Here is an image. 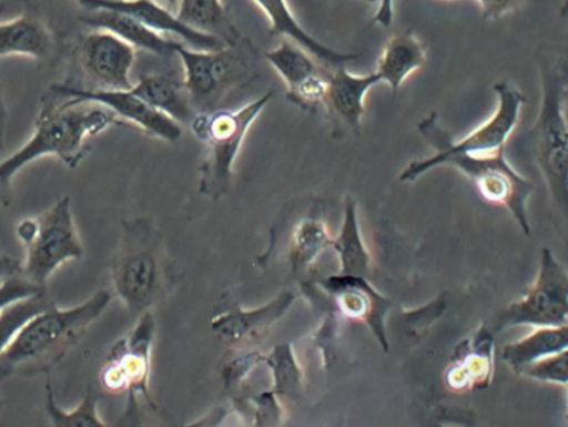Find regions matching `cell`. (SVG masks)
I'll use <instances>...</instances> for the list:
<instances>
[{
	"instance_id": "cell-1",
	"label": "cell",
	"mask_w": 568,
	"mask_h": 427,
	"mask_svg": "<svg viewBox=\"0 0 568 427\" xmlns=\"http://www.w3.org/2000/svg\"><path fill=\"white\" fill-rule=\"evenodd\" d=\"M112 125H125L106 108L80 102L47 91L30 138L0 162V200L11 201L12 177L27 164L42 156H55L74 169L89 152L87 140Z\"/></svg>"
},
{
	"instance_id": "cell-2",
	"label": "cell",
	"mask_w": 568,
	"mask_h": 427,
	"mask_svg": "<svg viewBox=\"0 0 568 427\" xmlns=\"http://www.w3.org/2000/svg\"><path fill=\"white\" fill-rule=\"evenodd\" d=\"M111 299L106 291L73 307L55 304L34 315L0 353V384L13 376L49 375L82 339Z\"/></svg>"
},
{
	"instance_id": "cell-3",
	"label": "cell",
	"mask_w": 568,
	"mask_h": 427,
	"mask_svg": "<svg viewBox=\"0 0 568 427\" xmlns=\"http://www.w3.org/2000/svg\"><path fill=\"white\" fill-rule=\"evenodd\" d=\"M417 130L434 153L407 164L398 176L399 181L413 182L438 166L453 167L475 184L483 199L506 207L523 232L529 234L527 202L534 184L510 165L505 150L496 152L450 150L435 134L426 116L417 123Z\"/></svg>"
},
{
	"instance_id": "cell-4",
	"label": "cell",
	"mask_w": 568,
	"mask_h": 427,
	"mask_svg": "<svg viewBox=\"0 0 568 427\" xmlns=\"http://www.w3.org/2000/svg\"><path fill=\"white\" fill-rule=\"evenodd\" d=\"M541 100L530 130L536 163L552 199L567 204L568 131L566 119V62L545 52L537 55Z\"/></svg>"
},
{
	"instance_id": "cell-5",
	"label": "cell",
	"mask_w": 568,
	"mask_h": 427,
	"mask_svg": "<svg viewBox=\"0 0 568 427\" xmlns=\"http://www.w3.org/2000/svg\"><path fill=\"white\" fill-rule=\"evenodd\" d=\"M273 95L274 90H268L237 110L196 112L190 121L192 133L205 144L199 167V191L203 195L219 200L227 192L245 135Z\"/></svg>"
},
{
	"instance_id": "cell-6",
	"label": "cell",
	"mask_w": 568,
	"mask_h": 427,
	"mask_svg": "<svg viewBox=\"0 0 568 427\" xmlns=\"http://www.w3.org/2000/svg\"><path fill=\"white\" fill-rule=\"evenodd\" d=\"M175 54L184 71L183 88L196 112L212 111L231 90L254 79L256 51L247 39L216 50L179 43Z\"/></svg>"
},
{
	"instance_id": "cell-7",
	"label": "cell",
	"mask_w": 568,
	"mask_h": 427,
	"mask_svg": "<svg viewBox=\"0 0 568 427\" xmlns=\"http://www.w3.org/2000/svg\"><path fill=\"white\" fill-rule=\"evenodd\" d=\"M17 235L26 252L21 275L43 289L59 266L80 260L83 254L69 196L61 197L38 216L22 220Z\"/></svg>"
},
{
	"instance_id": "cell-8",
	"label": "cell",
	"mask_w": 568,
	"mask_h": 427,
	"mask_svg": "<svg viewBox=\"0 0 568 427\" xmlns=\"http://www.w3.org/2000/svg\"><path fill=\"white\" fill-rule=\"evenodd\" d=\"M568 275L548 247L541 251L540 266L534 283L521 298L509 305L499 317V328L514 325H567Z\"/></svg>"
},
{
	"instance_id": "cell-9",
	"label": "cell",
	"mask_w": 568,
	"mask_h": 427,
	"mask_svg": "<svg viewBox=\"0 0 568 427\" xmlns=\"http://www.w3.org/2000/svg\"><path fill=\"white\" fill-rule=\"evenodd\" d=\"M135 51L113 33L94 29L80 37L73 55L80 72L91 83L87 89L130 90Z\"/></svg>"
},
{
	"instance_id": "cell-10",
	"label": "cell",
	"mask_w": 568,
	"mask_h": 427,
	"mask_svg": "<svg viewBox=\"0 0 568 427\" xmlns=\"http://www.w3.org/2000/svg\"><path fill=\"white\" fill-rule=\"evenodd\" d=\"M493 90L497 98L494 112L462 139L453 138L439 122L436 112L429 113L434 132L448 149L460 152H496L506 149V143L518 124L526 99L508 81L496 82Z\"/></svg>"
},
{
	"instance_id": "cell-11",
	"label": "cell",
	"mask_w": 568,
	"mask_h": 427,
	"mask_svg": "<svg viewBox=\"0 0 568 427\" xmlns=\"http://www.w3.org/2000/svg\"><path fill=\"white\" fill-rule=\"evenodd\" d=\"M48 91L75 101L100 104L125 125H134L162 141L174 143L182 136L180 123L149 105L131 90L87 89L70 82H60L52 84Z\"/></svg>"
},
{
	"instance_id": "cell-12",
	"label": "cell",
	"mask_w": 568,
	"mask_h": 427,
	"mask_svg": "<svg viewBox=\"0 0 568 427\" xmlns=\"http://www.w3.org/2000/svg\"><path fill=\"white\" fill-rule=\"evenodd\" d=\"M87 11L109 10L126 14L159 33L174 34L194 49L216 50L226 45L220 38L197 31L155 0H74Z\"/></svg>"
},
{
	"instance_id": "cell-13",
	"label": "cell",
	"mask_w": 568,
	"mask_h": 427,
	"mask_svg": "<svg viewBox=\"0 0 568 427\" xmlns=\"http://www.w3.org/2000/svg\"><path fill=\"white\" fill-rule=\"evenodd\" d=\"M378 83L375 71L354 74L345 65H339L329 73L323 108L354 134H359L366 95Z\"/></svg>"
},
{
	"instance_id": "cell-14",
	"label": "cell",
	"mask_w": 568,
	"mask_h": 427,
	"mask_svg": "<svg viewBox=\"0 0 568 427\" xmlns=\"http://www.w3.org/2000/svg\"><path fill=\"white\" fill-rule=\"evenodd\" d=\"M324 285L339 294L344 311L353 317L365 321L379 344L387 350L384 317L390 305L389 301L378 294L364 276L339 274L325 281Z\"/></svg>"
},
{
	"instance_id": "cell-15",
	"label": "cell",
	"mask_w": 568,
	"mask_h": 427,
	"mask_svg": "<svg viewBox=\"0 0 568 427\" xmlns=\"http://www.w3.org/2000/svg\"><path fill=\"white\" fill-rule=\"evenodd\" d=\"M270 21V33L301 47L329 70L356 60L357 54L336 51L313 38L295 19L286 0H252Z\"/></svg>"
},
{
	"instance_id": "cell-16",
	"label": "cell",
	"mask_w": 568,
	"mask_h": 427,
	"mask_svg": "<svg viewBox=\"0 0 568 427\" xmlns=\"http://www.w3.org/2000/svg\"><path fill=\"white\" fill-rule=\"evenodd\" d=\"M54 47L52 31L34 13L24 12L0 22V58L23 55L47 60L53 54Z\"/></svg>"
},
{
	"instance_id": "cell-17",
	"label": "cell",
	"mask_w": 568,
	"mask_h": 427,
	"mask_svg": "<svg viewBox=\"0 0 568 427\" xmlns=\"http://www.w3.org/2000/svg\"><path fill=\"white\" fill-rule=\"evenodd\" d=\"M79 19L89 27L113 33L135 50H145L159 57L175 54V47L180 43L164 38L162 33L120 12L93 10Z\"/></svg>"
},
{
	"instance_id": "cell-18",
	"label": "cell",
	"mask_w": 568,
	"mask_h": 427,
	"mask_svg": "<svg viewBox=\"0 0 568 427\" xmlns=\"http://www.w3.org/2000/svg\"><path fill=\"white\" fill-rule=\"evenodd\" d=\"M426 50L420 39L410 30L392 35L382 50L375 73L379 82L396 94L415 71L424 67Z\"/></svg>"
},
{
	"instance_id": "cell-19",
	"label": "cell",
	"mask_w": 568,
	"mask_h": 427,
	"mask_svg": "<svg viewBox=\"0 0 568 427\" xmlns=\"http://www.w3.org/2000/svg\"><path fill=\"white\" fill-rule=\"evenodd\" d=\"M130 90L180 124H189L196 113L183 84L168 75L145 74Z\"/></svg>"
},
{
	"instance_id": "cell-20",
	"label": "cell",
	"mask_w": 568,
	"mask_h": 427,
	"mask_svg": "<svg viewBox=\"0 0 568 427\" xmlns=\"http://www.w3.org/2000/svg\"><path fill=\"white\" fill-rule=\"evenodd\" d=\"M176 18L184 24L220 38L226 45L243 39L222 0H178Z\"/></svg>"
},
{
	"instance_id": "cell-21",
	"label": "cell",
	"mask_w": 568,
	"mask_h": 427,
	"mask_svg": "<svg viewBox=\"0 0 568 427\" xmlns=\"http://www.w3.org/2000/svg\"><path fill=\"white\" fill-rule=\"evenodd\" d=\"M567 325L538 326L525 337L505 345L501 358L514 370L519 372L536 359L567 349Z\"/></svg>"
},
{
	"instance_id": "cell-22",
	"label": "cell",
	"mask_w": 568,
	"mask_h": 427,
	"mask_svg": "<svg viewBox=\"0 0 568 427\" xmlns=\"http://www.w3.org/2000/svg\"><path fill=\"white\" fill-rule=\"evenodd\" d=\"M264 58L285 83L286 92L293 91L312 77L327 71V68L307 51L288 40H283L276 48L265 51Z\"/></svg>"
},
{
	"instance_id": "cell-23",
	"label": "cell",
	"mask_w": 568,
	"mask_h": 427,
	"mask_svg": "<svg viewBox=\"0 0 568 427\" xmlns=\"http://www.w3.org/2000/svg\"><path fill=\"white\" fill-rule=\"evenodd\" d=\"M341 257V275L364 276L369 256L363 243L356 213V203L347 196L344 202V218L341 233L335 241Z\"/></svg>"
},
{
	"instance_id": "cell-24",
	"label": "cell",
	"mask_w": 568,
	"mask_h": 427,
	"mask_svg": "<svg viewBox=\"0 0 568 427\" xmlns=\"http://www.w3.org/2000/svg\"><path fill=\"white\" fill-rule=\"evenodd\" d=\"M54 305L45 289L0 308V353L34 315Z\"/></svg>"
},
{
	"instance_id": "cell-25",
	"label": "cell",
	"mask_w": 568,
	"mask_h": 427,
	"mask_svg": "<svg viewBox=\"0 0 568 427\" xmlns=\"http://www.w3.org/2000/svg\"><path fill=\"white\" fill-rule=\"evenodd\" d=\"M115 287L128 302L141 301L154 279V262L139 254L120 263L115 268Z\"/></svg>"
},
{
	"instance_id": "cell-26",
	"label": "cell",
	"mask_w": 568,
	"mask_h": 427,
	"mask_svg": "<svg viewBox=\"0 0 568 427\" xmlns=\"http://www.w3.org/2000/svg\"><path fill=\"white\" fill-rule=\"evenodd\" d=\"M45 410L54 426H103L97 411L95 398L91 390H88L82 401L72 410H64L57 405L53 397V389L50 377L45 383Z\"/></svg>"
},
{
	"instance_id": "cell-27",
	"label": "cell",
	"mask_w": 568,
	"mask_h": 427,
	"mask_svg": "<svg viewBox=\"0 0 568 427\" xmlns=\"http://www.w3.org/2000/svg\"><path fill=\"white\" fill-rule=\"evenodd\" d=\"M287 301H291L287 295L278 297L275 303L258 311L227 316L219 321L214 327L229 339H240L243 337V334L251 329H258L257 327L267 325L270 319L281 315L287 305Z\"/></svg>"
},
{
	"instance_id": "cell-28",
	"label": "cell",
	"mask_w": 568,
	"mask_h": 427,
	"mask_svg": "<svg viewBox=\"0 0 568 427\" xmlns=\"http://www.w3.org/2000/svg\"><path fill=\"white\" fill-rule=\"evenodd\" d=\"M519 373L539 380L566 385L568 374L567 349L536 359L523 367Z\"/></svg>"
},
{
	"instance_id": "cell-29",
	"label": "cell",
	"mask_w": 568,
	"mask_h": 427,
	"mask_svg": "<svg viewBox=\"0 0 568 427\" xmlns=\"http://www.w3.org/2000/svg\"><path fill=\"white\" fill-rule=\"evenodd\" d=\"M41 291L44 289L30 283L21 273L14 275L0 285V308Z\"/></svg>"
},
{
	"instance_id": "cell-30",
	"label": "cell",
	"mask_w": 568,
	"mask_h": 427,
	"mask_svg": "<svg viewBox=\"0 0 568 427\" xmlns=\"http://www.w3.org/2000/svg\"><path fill=\"white\" fill-rule=\"evenodd\" d=\"M487 20H496L511 11L521 0H476Z\"/></svg>"
},
{
	"instance_id": "cell-31",
	"label": "cell",
	"mask_w": 568,
	"mask_h": 427,
	"mask_svg": "<svg viewBox=\"0 0 568 427\" xmlns=\"http://www.w3.org/2000/svg\"><path fill=\"white\" fill-rule=\"evenodd\" d=\"M22 262L8 254L0 253V285L8 278L21 273Z\"/></svg>"
},
{
	"instance_id": "cell-32",
	"label": "cell",
	"mask_w": 568,
	"mask_h": 427,
	"mask_svg": "<svg viewBox=\"0 0 568 427\" xmlns=\"http://www.w3.org/2000/svg\"><path fill=\"white\" fill-rule=\"evenodd\" d=\"M6 123H7V111H6L3 101L0 95V150L3 146Z\"/></svg>"
},
{
	"instance_id": "cell-33",
	"label": "cell",
	"mask_w": 568,
	"mask_h": 427,
	"mask_svg": "<svg viewBox=\"0 0 568 427\" xmlns=\"http://www.w3.org/2000/svg\"><path fill=\"white\" fill-rule=\"evenodd\" d=\"M165 1L168 4H178V0H163Z\"/></svg>"
},
{
	"instance_id": "cell-34",
	"label": "cell",
	"mask_w": 568,
	"mask_h": 427,
	"mask_svg": "<svg viewBox=\"0 0 568 427\" xmlns=\"http://www.w3.org/2000/svg\"><path fill=\"white\" fill-rule=\"evenodd\" d=\"M1 408H2V400H1V398H0V409H1Z\"/></svg>"
},
{
	"instance_id": "cell-35",
	"label": "cell",
	"mask_w": 568,
	"mask_h": 427,
	"mask_svg": "<svg viewBox=\"0 0 568 427\" xmlns=\"http://www.w3.org/2000/svg\"><path fill=\"white\" fill-rule=\"evenodd\" d=\"M366 1H368V2H374V1H376V0H366Z\"/></svg>"
},
{
	"instance_id": "cell-36",
	"label": "cell",
	"mask_w": 568,
	"mask_h": 427,
	"mask_svg": "<svg viewBox=\"0 0 568 427\" xmlns=\"http://www.w3.org/2000/svg\"><path fill=\"white\" fill-rule=\"evenodd\" d=\"M22 1H24V2H29V0H22Z\"/></svg>"
}]
</instances>
